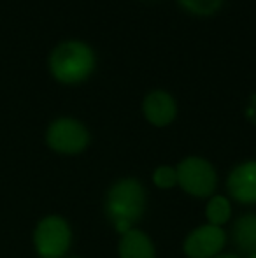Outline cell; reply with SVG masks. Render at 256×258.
<instances>
[{"instance_id": "8992f818", "label": "cell", "mask_w": 256, "mask_h": 258, "mask_svg": "<svg viewBox=\"0 0 256 258\" xmlns=\"http://www.w3.org/2000/svg\"><path fill=\"white\" fill-rule=\"evenodd\" d=\"M226 235L221 227L204 225L195 228L185 241V253L190 258H212L223 249Z\"/></svg>"}, {"instance_id": "8fae6325", "label": "cell", "mask_w": 256, "mask_h": 258, "mask_svg": "<svg viewBox=\"0 0 256 258\" xmlns=\"http://www.w3.org/2000/svg\"><path fill=\"white\" fill-rule=\"evenodd\" d=\"M230 213H232V207H230L228 199L221 197V195L212 197L207 204V209H205L209 223L214 225V227H221L223 223H226L230 218Z\"/></svg>"}, {"instance_id": "4fadbf2b", "label": "cell", "mask_w": 256, "mask_h": 258, "mask_svg": "<svg viewBox=\"0 0 256 258\" xmlns=\"http://www.w3.org/2000/svg\"><path fill=\"white\" fill-rule=\"evenodd\" d=\"M153 181L158 188L168 190V188H172L178 183V174H176V170L172 169V167H167V165L158 167L153 174Z\"/></svg>"}, {"instance_id": "9c48e42d", "label": "cell", "mask_w": 256, "mask_h": 258, "mask_svg": "<svg viewBox=\"0 0 256 258\" xmlns=\"http://www.w3.org/2000/svg\"><path fill=\"white\" fill-rule=\"evenodd\" d=\"M121 258H154V248L151 239L144 232L130 228L125 232L120 242Z\"/></svg>"}, {"instance_id": "5b68a950", "label": "cell", "mask_w": 256, "mask_h": 258, "mask_svg": "<svg viewBox=\"0 0 256 258\" xmlns=\"http://www.w3.org/2000/svg\"><path fill=\"white\" fill-rule=\"evenodd\" d=\"M88 141V130L74 118H60L53 121L48 128V144L60 153H79L86 148Z\"/></svg>"}, {"instance_id": "2e32d148", "label": "cell", "mask_w": 256, "mask_h": 258, "mask_svg": "<svg viewBox=\"0 0 256 258\" xmlns=\"http://www.w3.org/2000/svg\"><path fill=\"white\" fill-rule=\"evenodd\" d=\"M249 258H256V253H253V255H251Z\"/></svg>"}, {"instance_id": "52a82bcc", "label": "cell", "mask_w": 256, "mask_h": 258, "mask_svg": "<svg viewBox=\"0 0 256 258\" xmlns=\"http://www.w3.org/2000/svg\"><path fill=\"white\" fill-rule=\"evenodd\" d=\"M142 111L149 123L156 126H165L174 121L176 114H178V104L168 92L153 90L144 97Z\"/></svg>"}, {"instance_id": "30bf717a", "label": "cell", "mask_w": 256, "mask_h": 258, "mask_svg": "<svg viewBox=\"0 0 256 258\" xmlns=\"http://www.w3.org/2000/svg\"><path fill=\"white\" fill-rule=\"evenodd\" d=\"M233 241L244 253H256V214H246L239 218L233 227Z\"/></svg>"}, {"instance_id": "9a60e30c", "label": "cell", "mask_w": 256, "mask_h": 258, "mask_svg": "<svg viewBox=\"0 0 256 258\" xmlns=\"http://www.w3.org/2000/svg\"><path fill=\"white\" fill-rule=\"evenodd\" d=\"M218 258H239V256H233V255H223V256H218Z\"/></svg>"}, {"instance_id": "7a4b0ae2", "label": "cell", "mask_w": 256, "mask_h": 258, "mask_svg": "<svg viewBox=\"0 0 256 258\" xmlns=\"http://www.w3.org/2000/svg\"><path fill=\"white\" fill-rule=\"evenodd\" d=\"M95 53L82 41H65L53 49L49 69L62 83H79L92 74Z\"/></svg>"}, {"instance_id": "277c9868", "label": "cell", "mask_w": 256, "mask_h": 258, "mask_svg": "<svg viewBox=\"0 0 256 258\" xmlns=\"http://www.w3.org/2000/svg\"><path fill=\"white\" fill-rule=\"evenodd\" d=\"M70 246V228L60 216H48L35 230V248L42 258H60Z\"/></svg>"}, {"instance_id": "ba28073f", "label": "cell", "mask_w": 256, "mask_h": 258, "mask_svg": "<svg viewBox=\"0 0 256 258\" xmlns=\"http://www.w3.org/2000/svg\"><path fill=\"white\" fill-rule=\"evenodd\" d=\"M228 191L242 204H256V162L242 163L230 174Z\"/></svg>"}, {"instance_id": "5bb4252c", "label": "cell", "mask_w": 256, "mask_h": 258, "mask_svg": "<svg viewBox=\"0 0 256 258\" xmlns=\"http://www.w3.org/2000/svg\"><path fill=\"white\" fill-rule=\"evenodd\" d=\"M247 116H249L253 121H256V95L253 97V102H251L249 109H247Z\"/></svg>"}, {"instance_id": "3957f363", "label": "cell", "mask_w": 256, "mask_h": 258, "mask_svg": "<svg viewBox=\"0 0 256 258\" xmlns=\"http://www.w3.org/2000/svg\"><path fill=\"white\" fill-rule=\"evenodd\" d=\"M178 183L193 197H209L216 188V172L204 158L188 156L176 169Z\"/></svg>"}, {"instance_id": "6da1fadb", "label": "cell", "mask_w": 256, "mask_h": 258, "mask_svg": "<svg viewBox=\"0 0 256 258\" xmlns=\"http://www.w3.org/2000/svg\"><path fill=\"white\" fill-rule=\"evenodd\" d=\"M146 209V191L137 179H123L116 183L107 194L106 213L114 228L121 234L128 232L135 221L140 220Z\"/></svg>"}, {"instance_id": "7c38bea8", "label": "cell", "mask_w": 256, "mask_h": 258, "mask_svg": "<svg viewBox=\"0 0 256 258\" xmlns=\"http://www.w3.org/2000/svg\"><path fill=\"white\" fill-rule=\"evenodd\" d=\"M179 2L195 14H212L219 9L223 0H179Z\"/></svg>"}]
</instances>
